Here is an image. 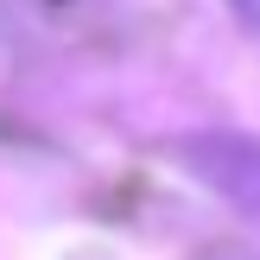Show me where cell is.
Here are the masks:
<instances>
[{
  "label": "cell",
  "mask_w": 260,
  "mask_h": 260,
  "mask_svg": "<svg viewBox=\"0 0 260 260\" xmlns=\"http://www.w3.org/2000/svg\"><path fill=\"white\" fill-rule=\"evenodd\" d=\"M229 7H235V13H241V19H248V25H254V32H260V0H229Z\"/></svg>",
  "instance_id": "cell-1"
}]
</instances>
